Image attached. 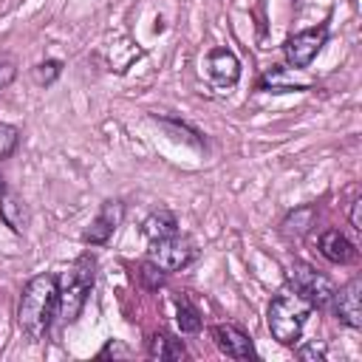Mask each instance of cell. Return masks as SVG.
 Instances as JSON below:
<instances>
[{"mask_svg":"<svg viewBox=\"0 0 362 362\" xmlns=\"http://www.w3.org/2000/svg\"><path fill=\"white\" fill-rule=\"evenodd\" d=\"M57 314H59L57 277H51V274L31 277L20 294V303H17V325L31 339H42L51 331Z\"/></svg>","mask_w":362,"mask_h":362,"instance_id":"obj_1","label":"cell"},{"mask_svg":"<svg viewBox=\"0 0 362 362\" xmlns=\"http://www.w3.org/2000/svg\"><path fill=\"white\" fill-rule=\"evenodd\" d=\"M93 277H96V260L90 255L76 257L59 277H57V294H59V317L65 322H74L82 308L85 300L93 288Z\"/></svg>","mask_w":362,"mask_h":362,"instance_id":"obj_2","label":"cell"},{"mask_svg":"<svg viewBox=\"0 0 362 362\" xmlns=\"http://www.w3.org/2000/svg\"><path fill=\"white\" fill-rule=\"evenodd\" d=\"M311 303L300 297L294 288H283L272 303H269V331L280 345H294L303 334V325L311 314Z\"/></svg>","mask_w":362,"mask_h":362,"instance_id":"obj_3","label":"cell"},{"mask_svg":"<svg viewBox=\"0 0 362 362\" xmlns=\"http://www.w3.org/2000/svg\"><path fill=\"white\" fill-rule=\"evenodd\" d=\"M147 260H153L164 272H181V269H187L195 260V246H192L189 238H184V235L175 232V235L150 240Z\"/></svg>","mask_w":362,"mask_h":362,"instance_id":"obj_4","label":"cell"},{"mask_svg":"<svg viewBox=\"0 0 362 362\" xmlns=\"http://www.w3.org/2000/svg\"><path fill=\"white\" fill-rule=\"evenodd\" d=\"M288 288H294L300 297H305L311 303V308H325V305H331V297H334V283L308 266H294L288 272Z\"/></svg>","mask_w":362,"mask_h":362,"instance_id":"obj_5","label":"cell"},{"mask_svg":"<svg viewBox=\"0 0 362 362\" xmlns=\"http://www.w3.org/2000/svg\"><path fill=\"white\" fill-rule=\"evenodd\" d=\"M328 40V28L325 25H317V28H305V31H297L291 34L286 42H283V54H286V62L297 71L308 68L311 59L320 54V48L325 45Z\"/></svg>","mask_w":362,"mask_h":362,"instance_id":"obj_6","label":"cell"},{"mask_svg":"<svg viewBox=\"0 0 362 362\" xmlns=\"http://www.w3.org/2000/svg\"><path fill=\"white\" fill-rule=\"evenodd\" d=\"M124 218V204L122 201H105L102 209L96 212V218L88 223V229L82 232V240L90 243V246H102L110 240V235L119 229Z\"/></svg>","mask_w":362,"mask_h":362,"instance_id":"obj_7","label":"cell"},{"mask_svg":"<svg viewBox=\"0 0 362 362\" xmlns=\"http://www.w3.org/2000/svg\"><path fill=\"white\" fill-rule=\"evenodd\" d=\"M331 305H334V314H337V320H339L342 325H348V328H362V283H359V280L345 283L339 291L334 288Z\"/></svg>","mask_w":362,"mask_h":362,"instance_id":"obj_8","label":"cell"},{"mask_svg":"<svg viewBox=\"0 0 362 362\" xmlns=\"http://www.w3.org/2000/svg\"><path fill=\"white\" fill-rule=\"evenodd\" d=\"M212 339H215L218 351L226 354L229 359H257L249 334H243V331H240L238 325H232V322L212 325Z\"/></svg>","mask_w":362,"mask_h":362,"instance_id":"obj_9","label":"cell"},{"mask_svg":"<svg viewBox=\"0 0 362 362\" xmlns=\"http://www.w3.org/2000/svg\"><path fill=\"white\" fill-rule=\"evenodd\" d=\"M206 71L218 88H232L240 79V59L229 48H212L206 54Z\"/></svg>","mask_w":362,"mask_h":362,"instance_id":"obj_10","label":"cell"},{"mask_svg":"<svg viewBox=\"0 0 362 362\" xmlns=\"http://www.w3.org/2000/svg\"><path fill=\"white\" fill-rule=\"evenodd\" d=\"M320 252H322L325 260L339 263V266L356 260V246H354V243L348 240V235L339 232V229H328V232L320 235Z\"/></svg>","mask_w":362,"mask_h":362,"instance_id":"obj_11","label":"cell"},{"mask_svg":"<svg viewBox=\"0 0 362 362\" xmlns=\"http://www.w3.org/2000/svg\"><path fill=\"white\" fill-rule=\"evenodd\" d=\"M0 218L6 226H11V232H23L25 223H28V212H25V204L17 192H8L3 189L0 192Z\"/></svg>","mask_w":362,"mask_h":362,"instance_id":"obj_12","label":"cell"},{"mask_svg":"<svg viewBox=\"0 0 362 362\" xmlns=\"http://www.w3.org/2000/svg\"><path fill=\"white\" fill-rule=\"evenodd\" d=\"M147 356L150 359H184L187 356V348H184L181 339L158 331V334H153L147 339Z\"/></svg>","mask_w":362,"mask_h":362,"instance_id":"obj_13","label":"cell"},{"mask_svg":"<svg viewBox=\"0 0 362 362\" xmlns=\"http://www.w3.org/2000/svg\"><path fill=\"white\" fill-rule=\"evenodd\" d=\"M141 232L147 240H158V238H167V235H175L178 232V221L170 209H156L144 218L141 223Z\"/></svg>","mask_w":362,"mask_h":362,"instance_id":"obj_14","label":"cell"},{"mask_svg":"<svg viewBox=\"0 0 362 362\" xmlns=\"http://www.w3.org/2000/svg\"><path fill=\"white\" fill-rule=\"evenodd\" d=\"M175 308H178V314H175V322H178V328H181V334H195V331H201V314H198V308L189 303V297H175Z\"/></svg>","mask_w":362,"mask_h":362,"instance_id":"obj_15","label":"cell"},{"mask_svg":"<svg viewBox=\"0 0 362 362\" xmlns=\"http://www.w3.org/2000/svg\"><path fill=\"white\" fill-rule=\"evenodd\" d=\"M311 218H314V209H311V206L297 209V212H291V215L283 221V232H286V235H305L308 226H311Z\"/></svg>","mask_w":362,"mask_h":362,"instance_id":"obj_16","label":"cell"},{"mask_svg":"<svg viewBox=\"0 0 362 362\" xmlns=\"http://www.w3.org/2000/svg\"><path fill=\"white\" fill-rule=\"evenodd\" d=\"M59 62L57 59H48V62H40V65H34L31 68V79L37 82V85H51L57 76H59Z\"/></svg>","mask_w":362,"mask_h":362,"instance_id":"obj_17","label":"cell"},{"mask_svg":"<svg viewBox=\"0 0 362 362\" xmlns=\"http://www.w3.org/2000/svg\"><path fill=\"white\" fill-rule=\"evenodd\" d=\"M17 141H20V133L14 124H6L0 122V161L8 158L14 150H17Z\"/></svg>","mask_w":362,"mask_h":362,"instance_id":"obj_18","label":"cell"},{"mask_svg":"<svg viewBox=\"0 0 362 362\" xmlns=\"http://www.w3.org/2000/svg\"><path fill=\"white\" fill-rule=\"evenodd\" d=\"M164 274H167V272L158 269L153 260H144V263H141V272H139V277L144 280L147 288H158V286H164Z\"/></svg>","mask_w":362,"mask_h":362,"instance_id":"obj_19","label":"cell"},{"mask_svg":"<svg viewBox=\"0 0 362 362\" xmlns=\"http://www.w3.org/2000/svg\"><path fill=\"white\" fill-rule=\"evenodd\" d=\"M14 76H17V62H14V57L6 54V51H0V90L8 88V85L14 82Z\"/></svg>","mask_w":362,"mask_h":362,"instance_id":"obj_20","label":"cell"},{"mask_svg":"<svg viewBox=\"0 0 362 362\" xmlns=\"http://www.w3.org/2000/svg\"><path fill=\"white\" fill-rule=\"evenodd\" d=\"M297 356H300V359H317V362H320V359H322V348H320V345H305V348L297 351Z\"/></svg>","mask_w":362,"mask_h":362,"instance_id":"obj_21","label":"cell"},{"mask_svg":"<svg viewBox=\"0 0 362 362\" xmlns=\"http://www.w3.org/2000/svg\"><path fill=\"white\" fill-rule=\"evenodd\" d=\"M359 209H362V201H354V209H351V223H354V229H362V221H359Z\"/></svg>","mask_w":362,"mask_h":362,"instance_id":"obj_22","label":"cell"},{"mask_svg":"<svg viewBox=\"0 0 362 362\" xmlns=\"http://www.w3.org/2000/svg\"><path fill=\"white\" fill-rule=\"evenodd\" d=\"M3 189H6V184H3V175H0V192H3Z\"/></svg>","mask_w":362,"mask_h":362,"instance_id":"obj_23","label":"cell"}]
</instances>
